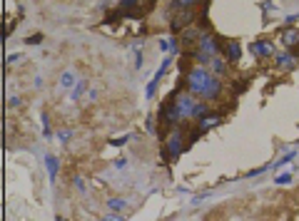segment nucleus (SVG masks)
<instances>
[{"mask_svg": "<svg viewBox=\"0 0 299 221\" xmlns=\"http://www.w3.org/2000/svg\"><path fill=\"white\" fill-rule=\"evenodd\" d=\"M125 206H127L125 199H110V202H108V209H110V211H120V209H125Z\"/></svg>", "mask_w": 299, "mask_h": 221, "instance_id": "16", "label": "nucleus"}, {"mask_svg": "<svg viewBox=\"0 0 299 221\" xmlns=\"http://www.w3.org/2000/svg\"><path fill=\"white\" fill-rule=\"evenodd\" d=\"M195 20V13H192V8H177L172 13V23H169V28H172V33H180L185 28H189V23Z\"/></svg>", "mask_w": 299, "mask_h": 221, "instance_id": "5", "label": "nucleus"}, {"mask_svg": "<svg viewBox=\"0 0 299 221\" xmlns=\"http://www.w3.org/2000/svg\"><path fill=\"white\" fill-rule=\"evenodd\" d=\"M42 135H45L48 139L53 137V132H50V119H48V112H42Z\"/></svg>", "mask_w": 299, "mask_h": 221, "instance_id": "19", "label": "nucleus"}, {"mask_svg": "<svg viewBox=\"0 0 299 221\" xmlns=\"http://www.w3.org/2000/svg\"><path fill=\"white\" fill-rule=\"evenodd\" d=\"M217 52H220V40H217V35L202 33L200 40H197L195 52H192V57H195V60L202 65V68H205V65H209L212 57H217Z\"/></svg>", "mask_w": 299, "mask_h": 221, "instance_id": "1", "label": "nucleus"}, {"mask_svg": "<svg viewBox=\"0 0 299 221\" xmlns=\"http://www.w3.org/2000/svg\"><path fill=\"white\" fill-rule=\"evenodd\" d=\"M297 17H299V13H294V15H289V17H287V25H292V23H297Z\"/></svg>", "mask_w": 299, "mask_h": 221, "instance_id": "28", "label": "nucleus"}, {"mask_svg": "<svg viewBox=\"0 0 299 221\" xmlns=\"http://www.w3.org/2000/svg\"><path fill=\"white\" fill-rule=\"evenodd\" d=\"M220 122H222L220 115H205V117L200 119V127H197V129H200V132H209L212 127H217Z\"/></svg>", "mask_w": 299, "mask_h": 221, "instance_id": "12", "label": "nucleus"}, {"mask_svg": "<svg viewBox=\"0 0 299 221\" xmlns=\"http://www.w3.org/2000/svg\"><path fill=\"white\" fill-rule=\"evenodd\" d=\"M73 85H75V72L65 70V72H62V80H60V87H62V90H68V87H73Z\"/></svg>", "mask_w": 299, "mask_h": 221, "instance_id": "15", "label": "nucleus"}, {"mask_svg": "<svg viewBox=\"0 0 299 221\" xmlns=\"http://www.w3.org/2000/svg\"><path fill=\"white\" fill-rule=\"evenodd\" d=\"M137 3L140 0H120V10H132V8H137Z\"/></svg>", "mask_w": 299, "mask_h": 221, "instance_id": "20", "label": "nucleus"}, {"mask_svg": "<svg viewBox=\"0 0 299 221\" xmlns=\"http://www.w3.org/2000/svg\"><path fill=\"white\" fill-rule=\"evenodd\" d=\"M209 80H212V72H209L207 68H202V65H197V68H189V72H187V77H185L187 90H189L192 95H202Z\"/></svg>", "mask_w": 299, "mask_h": 221, "instance_id": "3", "label": "nucleus"}, {"mask_svg": "<svg viewBox=\"0 0 299 221\" xmlns=\"http://www.w3.org/2000/svg\"><path fill=\"white\" fill-rule=\"evenodd\" d=\"M172 102H175V107H177V112H180L182 122L189 119V117H195L197 102H195V97H192V92H175Z\"/></svg>", "mask_w": 299, "mask_h": 221, "instance_id": "4", "label": "nucleus"}, {"mask_svg": "<svg viewBox=\"0 0 299 221\" xmlns=\"http://www.w3.org/2000/svg\"><path fill=\"white\" fill-rule=\"evenodd\" d=\"M200 30H195V28H185L182 30V42H185V45H189V42H197L200 40Z\"/></svg>", "mask_w": 299, "mask_h": 221, "instance_id": "14", "label": "nucleus"}, {"mask_svg": "<svg viewBox=\"0 0 299 221\" xmlns=\"http://www.w3.org/2000/svg\"><path fill=\"white\" fill-rule=\"evenodd\" d=\"M292 182V174H280L277 176V184H289Z\"/></svg>", "mask_w": 299, "mask_h": 221, "instance_id": "24", "label": "nucleus"}, {"mask_svg": "<svg viewBox=\"0 0 299 221\" xmlns=\"http://www.w3.org/2000/svg\"><path fill=\"white\" fill-rule=\"evenodd\" d=\"M205 115H209V109H207V104H197V109H195V117H197V119H202Z\"/></svg>", "mask_w": 299, "mask_h": 221, "instance_id": "21", "label": "nucleus"}, {"mask_svg": "<svg viewBox=\"0 0 299 221\" xmlns=\"http://www.w3.org/2000/svg\"><path fill=\"white\" fill-rule=\"evenodd\" d=\"M240 57H242L240 42H237V40H227V42H224V60H227V62H240Z\"/></svg>", "mask_w": 299, "mask_h": 221, "instance_id": "7", "label": "nucleus"}, {"mask_svg": "<svg viewBox=\"0 0 299 221\" xmlns=\"http://www.w3.org/2000/svg\"><path fill=\"white\" fill-rule=\"evenodd\" d=\"M282 42L292 50V48H297L299 45V28H287L284 33H282Z\"/></svg>", "mask_w": 299, "mask_h": 221, "instance_id": "9", "label": "nucleus"}, {"mask_svg": "<svg viewBox=\"0 0 299 221\" xmlns=\"http://www.w3.org/2000/svg\"><path fill=\"white\" fill-rule=\"evenodd\" d=\"M147 132H150V135H155V119L152 117L147 119Z\"/></svg>", "mask_w": 299, "mask_h": 221, "instance_id": "27", "label": "nucleus"}, {"mask_svg": "<svg viewBox=\"0 0 299 221\" xmlns=\"http://www.w3.org/2000/svg\"><path fill=\"white\" fill-rule=\"evenodd\" d=\"M177 48H180V42H177V37H169V50H172V52H177Z\"/></svg>", "mask_w": 299, "mask_h": 221, "instance_id": "26", "label": "nucleus"}, {"mask_svg": "<svg viewBox=\"0 0 299 221\" xmlns=\"http://www.w3.org/2000/svg\"><path fill=\"white\" fill-rule=\"evenodd\" d=\"M100 221H122V216L120 214H108V216H102Z\"/></svg>", "mask_w": 299, "mask_h": 221, "instance_id": "25", "label": "nucleus"}, {"mask_svg": "<svg viewBox=\"0 0 299 221\" xmlns=\"http://www.w3.org/2000/svg\"><path fill=\"white\" fill-rule=\"evenodd\" d=\"M70 137H73L70 129H60V142H70Z\"/></svg>", "mask_w": 299, "mask_h": 221, "instance_id": "23", "label": "nucleus"}, {"mask_svg": "<svg viewBox=\"0 0 299 221\" xmlns=\"http://www.w3.org/2000/svg\"><path fill=\"white\" fill-rule=\"evenodd\" d=\"M160 50H162V52L169 50V42H167V40H160Z\"/></svg>", "mask_w": 299, "mask_h": 221, "instance_id": "29", "label": "nucleus"}, {"mask_svg": "<svg viewBox=\"0 0 299 221\" xmlns=\"http://www.w3.org/2000/svg\"><path fill=\"white\" fill-rule=\"evenodd\" d=\"M160 119H162L167 127H177V124L182 122V117H180V112H177V107H175L172 100H165V102H162V107H160Z\"/></svg>", "mask_w": 299, "mask_h": 221, "instance_id": "6", "label": "nucleus"}, {"mask_svg": "<svg viewBox=\"0 0 299 221\" xmlns=\"http://www.w3.org/2000/svg\"><path fill=\"white\" fill-rule=\"evenodd\" d=\"M30 42H33V45H37V42H40V35H35V37H28V45H30Z\"/></svg>", "mask_w": 299, "mask_h": 221, "instance_id": "30", "label": "nucleus"}, {"mask_svg": "<svg viewBox=\"0 0 299 221\" xmlns=\"http://www.w3.org/2000/svg\"><path fill=\"white\" fill-rule=\"evenodd\" d=\"M207 70H209L212 75H217V77H222V75H227V60H220V57H212V60H209V65H207Z\"/></svg>", "mask_w": 299, "mask_h": 221, "instance_id": "10", "label": "nucleus"}, {"mask_svg": "<svg viewBox=\"0 0 299 221\" xmlns=\"http://www.w3.org/2000/svg\"><path fill=\"white\" fill-rule=\"evenodd\" d=\"M45 167H48V176H50V182H55V176H57V157L48 154V157H45Z\"/></svg>", "mask_w": 299, "mask_h": 221, "instance_id": "13", "label": "nucleus"}, {"mask_svg": "<svg viewBox=\"0 0 299 221\" xmlns=\"http://www.w3.org/2000/svg\"><path fill=\"white\" fill-rule=\"evenodd\" d=\"M197 3H202V0H172L175 8H192V5H197Z\"/></svg>", "mask_w": 299, "mask_h": 221, "instance_id": "18", "label": "nucleus"}, {"mask_svg": "<svg viewBox=\"0 0 299 221\" xmlns=\"http://www.w3.org/2000/svg\"><path fill=\"white\" fill-rule=\"evenodd\" d=\"M294 157H297V152H287V154H284V157H282L280 162H277V164H274V169H280V167H287V164H289V162H292Z\"/></svg>", "mask_w": 299, "mask_h": 221, "instance_id": "17", "label": "nucleus"}, {"mask_svg": "<svg viewBox=\"0 0 299 221\" xmlns=\"http://www.w3.org/2000/svg\"><path fill=\"white\" fill-rule=\"evenodd\" d=\"M165 149H167V157H169V159H177L180 154L187 149V135H185L182 127H172V129L167 132Z\"/></svg>", "mask_w": 299, "mask_h": 221, "instance_id": "2", "label": "nucleus"}, {"mask_svg": "<svg viewBox=\"0 0 299 221\" xmlns=\"http://www.w3.org/2000/svg\"><path fill=\"white\" fill-rule=\"evenodd\" d=\"M57 221H65V219H57Z\"/></svg>", "mask_w": 299, "mask_h": 221, "instance_id": "31", "label": "nucleus"}, {"mask_svg": "<svg viewBox=\"0 0 299 221\" xmlns=\"http://www.w3.org/2000/svg\"><path fill=\"white\" fill-rule=\"evenodd\" d=\"M82 92H85V82H80V85H77V87H75V92H73V95H70V100H77V97H80V95H82Z\"/></svg>", "mask_w": 299, "mask_h": 221, "instance_id": "22", "label": "nucleus"}, {"mask_svg": "<svg viewBox=\"0 0 299 221\" xmlns=\"http://www.w3.org/2000/svg\"><path fill=\"white\" fill-rule=\"evenodd\" d=\"M274 60H277L280 68H294V65H297V55L294 52H277Z\"/></svg>", "mask_w": 299, "mask_h": 221, "instance_id": "11", "label": "nucleus"}, {"mask_svg": "<svg viewBox=\"0 0 299 221\" xmlns=\"http://www.w3.org/2000/svg\"><path fill=\"white\" fill-rule=\"evenodd\" d=\"M249 50L257 55V57H272V55H277V52H274V45H272L269 40H257Z\"/></svg>", "mask_w": 299, "mask_h": 221, "instance_id": "8", "label": "nucleus"}]
</instances>
